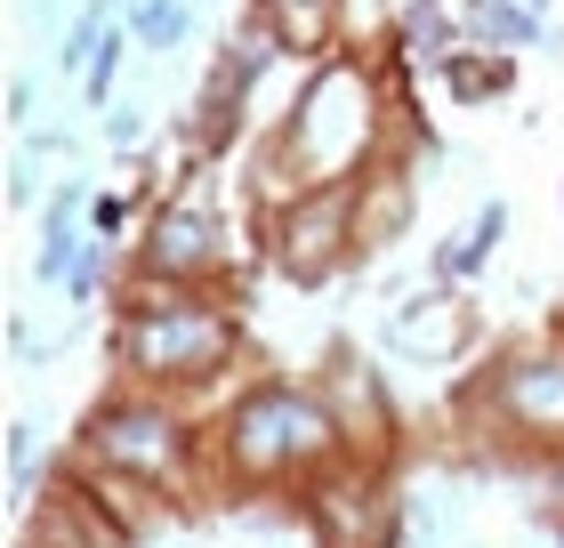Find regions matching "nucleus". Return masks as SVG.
<instances>
[{"label": "nucleus", "mask_w": 564, "mask_h": 548, "mask_svg": "<svg viewBox=\"0 0 564 548\" xmlns=\"http://www.w3.org/2000/svg\"><path fill=\"white\" fill-rule=\"evenodd\" d=\"M395 73L379 57L330 49L299 73L291 106L267 138H250V170L242 186L259 194V218L274 202H291L299 186H355L395 153Z\"/></svg>", "instance_id": "1"}, {"label": "nucleus", "mask_w": 564, "mask_h": 548, "mask_svg": "<svg viewBox=\"0 0 564 548\" xmlns=\"http://www.w3.org/2000/svg\"><path fill=\"white\" fill-rule=\"evenodd\" d=\"M106 363L130 387H153V396H177V404H210L218 387H242V315L226 291H202V282L130 275L113 299Z\"/></svg>", "instance_id": "2"}, {"label": "nucleus", "mask_w": 564, "mask_h": 548, "mask_svg": "<svg viewBox=\"0 0 564 548\" xmlns=\"http://www.w3.org/2000/svg\"><path fill=\"white\" fill-rule=\"evenodd\" d=\"M339 460H347V436L315 372H250L210 411V468L226 501H250V492H291L299 501Z\"/></svg>", "instance_id": "3"}, {"label": "nucleus", "mask_w": 564, "mask_h": 548, "mask_svg": "<svg viewBox=\"0 0 564 548\" xmlns=\"http://www.w3.org/2000/svg\"><path fill=\"white\" fill-rule=\"evenodd\" d=\"M65 460L82 468H106L121 484H145L162 501H194V492H218V468H210V420H194L177 396H153V387L113 379L106 396L82 411Z\"/></svg>", "instance_id": "4"}, {"label": "nucleus", "mask_w": 564, "mask_h": 548, "mask_svg": "<svg viewBox=\"0 0 564 548\" xmlns=\"http://www.w3.org/2000/svg\"><path fill=\"white\" fill-rule=\"evenodd\" d=\"M452 420L476 436L468 468H492V460L517 468L524 452L564 443V339H517V347H492L484 372L459 387Z\"/></svg>", "instance_id": "5"}, {"label": "nucleus", "mask_w": 564, "mask_h": 548, "mask_svg": "<svg viewBox=\"0 0 564 548\" xmlns=\"http://www.w3.org/2000/svg\"><path fill=\"white\" fill-rule=\"evenodd\" d=\"M226 267H235V218H226V202H218V162L186 153L170 186H153L145 226L130 234V275L226 291Z\"/></svg>", "instance_id": "6"}, {"label": "nucleus", "mask_w": 564, "mask_h": 548, "mask_svg": "<svg viewBox=\"0 0 564 548\" xmlns=\"http://www.w3.org/2000/svg\"><path fill=\"white\" fill-rule=\"evenodd\" d=\"M259 250L299 291L339 282L355 258H364V178H355V186H299L291 202H274L259 218Z\"/></svg>", "instance_id": "7"}, {"label": "nucleus", "mask_w": 564, "mask_h": 548, "mask_svg": "<svg viewBox=\"0 0 564 548\" xmlns=\"http://www.w3.org/2000/svg\"><path fill=\"white\" fill-rule=\"evenodd\" d=\"M315 379H323V396H330V411H339V436H347V460H379L388 468V452H395V387H388V372L355 347V339H330V355L315 363Z\"/></svg>", "instance_id": "8"}, {"label": "nucleus", "mask_w": 564, "mask_h": 548, "mask_svg": "<svg viewBox=\"0 0 564 548\" xmlns=\"http://www.w3.org/2000/svg\"><path fill=\"white\" fill-rule=\"evenodd\" d=\"M379 347L395 363H420V372H452V363L476 347V307L459 299V282L403 291L388 315H379Z\"/></svg>", "instance_id": "9"}, {"label": "nucleus", "mask_w": 564, "mask_h": 548, "mask_svg": "<svg viewBox=\"0 0 564 548\" xmlns=\"http://www.w3.org/2000/svg\"><path fill=\"white\" fill-rule=\"evenodd\" d=\"M459 41H468V17H459V0H395L388 73H395L403 89H412V82H427V73L452 57Z\"/></svg>", "instance_id": "10"}, {"label": "nucleus", "mask_w": 564, "mask_h": 548, "mask_svg": "<svg viewBox=\"0 0 564 548\" xmlns=\"http://www.w3.org/2000/svg\"><path fill=\"white\" fill-rule=\"evenodd\" d=\"M89 178H57L48 186V202H41V250H33V282L41 291H57L65 299V282H73V267H82V243H89Z\"/></svg>", "instance_id": "11"}, {"label": "nucleus", "mask_w": 564, "mask_h": 548, "mask_svg": "<svg viewBox=\"0 0 564 548\" xmlns=\"http://www.w3.org/2000/svg\"><path fill=\"white\" fill-rule=\"evenodd\" d=\"M500 243H508V194H484V202H476V218H468V226H452L444 243L427 250V282H459V291H468V282L500 258Z\"/></svg>", "instance_id": "12"}, {"label": "nucleus", "mask_w": 564, "mask_h": 548, "mask_svg": "<svg viewBox=\"0 0 564 548\" xmlns=\"http://www.w3.org/2000/svg\"><path fill=\"white\" fill-rule=\"evenodd\" d=\"M420 218V170L403 162V153H388L371 178H364V258L403 243V226Z\"/></svg>", "instance_id": "13"}, {"label": "nucleus", "mask_w": 564, "mask_h": 548, "mask_svg": "<svg viewBox=\"0 0 564 548\" xmlns=\"http://www.w3.org/2000/svg\"><path fill=\"white\" fill-rule=\"evenodd\" d=\"M435 97L444 106H500L508 89H517V57H500V49H476V41H459L444 65L427 73Z\"/></svg>", "instance_id": "14"}, {"label": "nucleus", "mask_w": 564, "mask_h": 548, "mask_svg": "<svg viewBox=\"0 0 564 548\" xmlns=\"http://www.w3.org/2000/svg\"><path fill=\"white\" fill-rule=\"evenodd\" d=\"M459 17H468V41L476 49H500V57L549 49V33H556V17L532 9V0H459Z\"/></svg>", "instance_id": "15"}, {"label": "nucleus", "mask_w": 564, "mask_h": 548, "mask_svg": "<svg viewBox=\"0 0 564 548\" xmlns=\"http://www.w3.org/2000/svg\"><path fill=\"white\" fill-rule=\"evenodd\" d=\"M130 41L145 49V57H177V49L194 41V24H202V0H130Z\"/></svg>", "instance_id": "16"}, {"label": "nucleus", "mask_w": 564, "mask_h": 548, "mask_svg": "<svg viewBox=\"0 0 564 548\" xmlns=\"http://www.w3.org/2000/svg\"><path fill=\"white\" fill-rule=\"evenodd\" d=\"M57 468L65 460H41V420H24V411H17V420H9V492L33 508L41 492L57 484Z\"/></svg>", "instance_id": "17"}, {"label": "nucleus", "mask_w": 564, "mask_h": 548, "mask_svg": "<svg viewBox=\"0 0 564 548\" xmlns=\"http://www.w3.org/2000/svg\"><path fill=\"white\" fill-rule=\"evenodd\" d=\"M130 17V0H82L73 9V24H65V41H57V73H82L97 49H106V33Z\"/></svg>", "instance_id": "18"}, {"label": "nucleus", "mask_w": 564, "mask_h": 548, "mask_svg": "<svg viewBox=\"0 0 564 548\" xmlns=\"http://www.w3.org/2000/svg\"><path fill=\"white\" fill-rule=\"evenodd\" d=\"M517 484H524L532 516H564V443H549V452H524V460H517Z\"/></svg>", "instance_id": "19"}, {"label": "nucleus", "mask_w": 564, "mask_h": 548, "mask_svg": "<svg viewBox=\"0 0 564 548\" xmlns=\"http://www.w3.org/2000/svg\"><path fill=\"white\" fill-rule=\"evenodd\" d=\"M130 49H138V41H130V24H113V33H106V49H97V57L82 65V97H89L97 114L113 106V89H121V57H130Z\"/></svg>", "instance_id": "20"}, {"label": "nucleus", "mask_w": 564, "mask_h": 548, "mask_svg": "<svg viewBox=\"0 0 564 548\" xmlns=\"http://www.w3.org/2000/svg\"><path fill=\"white\" fill-rule=\"evenodd\" d=\"M97 138L113 146V162H138V146H145V106H130V97H113V106L97 114Z\"/></svg>", "instance_id": "21"}, {"label": "nucleus", "mask_w": 564, "mask_h": 548, "mask_svg": "<svg viewBox=\"0 0 564 548\" xmlns=\"http://www.w3.org/2000/svg\"><path fill=\"white\" fill-rule=\"evenodd\" d=\"M41 202H48V194H41V153L17 146V153H9V211H41Z\"/></svg>", "instance_id": "22"}, {"label": "nucleus", "mask_w": 564, "mask_h": 548, "mask_svg": "<svg viewBox=\"0 0 564 548\" xmlns=\"http://www.w3.org/2000/svg\"><path fill=\"white\" fill-rule=\"evenodd\" d=\"M33 106H41V82L33 73H9V129H33Z\"/></svg>", "instance_id": "23"}, {"label": "nucleus", "mask_w": 564, "mask_h": 548, "mask_svg": "<svg viewBox=\"0 0 564 548\" xmlns=\"http://www.w3.org/2000/svg\"><path fill=\"white\" fill-rule=\"evenodd\" d=\"M532 548H564V516H541V540Z\"/></svg>", "instance_id": "24"}, {"label": "nucleus", "mask_w": 564, "mask_h": 548, "mask_svg": "<svg viewBox=\"0 0 564 548\" xmlns=\"http://www.w3.org/2000/svg\"><path fill=\"white\" fill-rule=\"evenodd\" d=\"M532 9H556V0H532Z\"/></svg>", "instance_id": "25"}, {"label": "nucleus", "mask_w": 564, "mask_h": 548, "mask_svg": "<svg viewBox=\"0 0 564 548\" xmlns=\"http://www.w3.org/2000/svg\"><path fill=\"white\" fill-rule=\"evenodd\" d=\"M17 548H24V540H17Z\"/></svg>", "instance_id": "26"}]
</instances>
